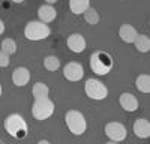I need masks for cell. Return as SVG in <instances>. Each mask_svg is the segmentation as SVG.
<instances>
[{
  "label": "cell",
  "mask_w": 150,
  "mask_h": 144,
  "mask_svg": "<svg viewBox=\"0 0 150 144\" xmlns=\"http://www.w3.org/2000/svg\"><path fill=\"white\" fill-rule=\"evenodd\" d=\"M48 93H50V89L45 83H36L33 89H32V95L35 99H39V98H48Z\"/></svg>",
  "instance_id": "obj_18"
},
{
  "label": "cell",
  "mask_w": 150,
  "mask_h": 144,
  "mask_svg": "<svg viewBox=\"0 0 150 144\" xmlns=\"http://www.w3.org/2000/svg\"><path fill=\"white\" fill-rule=\"evenodd\" d=\"M90 69L95 72L96 75H107L112 69V57L105 53V51H95L90 56Z\"/></svg>",
  "instance_id": "obj_2"
},
{
  "label": "cell",
  "mask_w": 150,
  "mask_h": 144,
  "mask_svg": "<svg viewBox=\"0 0 150 144\" xmlns=\"http://www.w3.org/2000/svg\"><path fill=\"white\" fill-rule=\"evenodd\" d=\"M3 126H5V131L12 138H15V140H23V138L27 137L29 126L26 123V120H24L20 114H17V113L9 114L5 119Z\"/></svg>",
  "instance_id": "obj_1"
},
{
  "label": "cell",
  "mask_w": 150,
  "mask_h": 144,
  "mask_svg": "<svg viewBox=\"0 0 150 144\" xmlns=\"http://www.w3.org/2000/svg\"><path fill=\"white\" fill-rule=\"evenodd\" d=\"M119 102H120V107L128 113H134V111L138 110V99L129 92L122 93L120 98H119Z\"/></svg>",
  "instance_id": "obj_10"
},
{
  "label": "cell",
  "mask_w": 150,
  "mask_h": 144,
  "mask_svg": "<svg viewBox=\"0 0 150 144\" xmlns=\"http://www.w3.org/2000/svg\"><path fill=\"white\" fill-rule=\"evenodd\" d=\"M84 92L86 95L89 96L90 99L93 101H104L107 96H108V89L107 86L99 81V80H95V78H89L84 84Z\"/></svg>",
  "instance_id": "obj_6"
},
{
  "label": "cell",
  "mask_w": 150,
  "mask_h": 144,
  "mask_svg": "<svg viewBox=\"0 0 150 144\" xmlns=\"http://www.w3.org/2000/svg\"><path fill=\"white\" fill-rule=\"evenodd\" d=\"M38 17H39V21L48 24V23H51L56 20L57 17V11L54 9L53 5H42L39 9H38Z\"/></svg>",
  "instance_id": "obj_12"
},
{
  "label": "cell",
  "mask_w": 150,
  "mask_h": 144,
  "mask_svg": "<svg viewBox=\"0 0 150 144\" xmlns=\"http://www.w3.org/2000/svg\"><path fill=\"white\" fill-rule=\"evenodd\" d=\"M44 68L47 71H51V72L57 71L60 68V59L57 56H47L44 59Z\"/></svg>",
  "instance_id": "obj_20"
},
{
  "label": "cell",
  "mask_w": 150,
  "mask_h": 144,
  "mask_svg": "<svg viewBox=\"0 0 150 144\" xmlns=\"http://www.w3.org/2000/svg\"><path fill=\"white\" fill-rule=\"evenodd\" d=\"M11 2H14V3H23L24 0H11Z\"/></svg>",
  "instance_id": "obj_25"
},
{
  "label": "cell",
  "mask_w": 150,
  "mask_h": 144,
  "mask_svg": "<svg viewBox=\"0 0 150 144\" xmlns=\"http://www.w3.org/2000/svg\"><path fill=\"white\" fill-rule=\"evenodd\" d=\"M65 123L74 135H83L87 129V122L84 114L77 110H71L65 114Z\"/></svg>",
  "instance_id": "obj_4"
},
{
  "label": "cell",
  "mask_w": 150,
  "mask_h": 144,
  "mask_svg": "<svg viewBox=\"0 0 150 144\" xmlns=\"http://www.w3.org/2000/svg\"><path fill=\"white\" fill-rule=\"evenodd\" d=\"M54 114V102L48 98L35 99L32 105V116L36 120H47Z\"/></svg>",
  "instance_id": "obj_5"
},
{
  "label": "cell",
  "mask_w": 150,
  "mask_h": 144,
  "mask_svg": "<svg viewBox=\"0 0 150 144\" xmlns=\"http://www.w3.org/2000/svg\"><path fill=\"white\" fill-rule=\"evenodd\" d=\"M51 29L48 27V24L42 23V21H29L24 27V36L29 41H42L47 39Z\"/></svg>",
  "instance_id": "obj_3"
},
{
  "label": "cell",
  "mask_w": 150,
  "mask_h": 144,
  "mask_svg": "<svg viewBox=\"0 0 150 144\" xmlns=\"http://www.w3.org/2000/svg\"><path fill=\"white\" fill-rule=\"evenodd\" d=\"M3 32H5V23L0 20V35H3Z\"/></svg>",
  "instance_id": "obj_23"
},
{
  "label": "cell",
  "mask_w": 150,
  "mask_h": 144,
  "mask_svg": "<svg viewBox=\"0 0 150 144\" xmlns=\"http://www.w3.org/2000/svg\"><path fill=\"white\" fill-rule=\"evenodd\" d=\"M132 44L135 45L137 51H140V53H147L150 50V39L147 35H137Z\"/></svg>",
  "instance_id": "obj_16"
},
{
  "label": "cell",
  "mask_w": 150,
  "mask_h": 144,
  "mask_svg": "<svg viewBox=\"0 0 150 144\" xmlns=\"http://www.w3.org/2000/svg\"><path fill=\"white\" fill-rule=\"evenodd\" d=\"M66 44H68L69 50H71L72 53H77V54H78V53H83V51L86 50V45H87L84 36H83L81 33H72L69 38H68Z\"/></svg>",
  "instance_id": "obj_9"
},
{
  "label": "cell",
  "mask_w": 150,
  "mask_h": 144,
  "mask_svg": "<svg viewBox=\"0 0 150 144\" xmlns=\"http://www.w3.org/2000/svg\"><path fill=\"white\" fill-rule=\"evenodd\" d=\"M9 56L5 53V51H2L0 50V68H6V66H9Z\"/></svg>",
  "instance_id": "obj_22"
},
{
  "label": "cell",
  "mask_w": 150,
  "mask_h": 144,
  "mask_svg": "<svg viewBox=\"0 0 150 144\" xmlns=\"http://www.w3.org/2000/svg\"><path fill=\"white\" fill-rule=\"evenodd\" d=\"M2 92H3V89H2V84H0V96H2Z\"/></svg>",
  "instance_id": "obj_26"
},
{
  "label": "cell",
  "mask_w": 150,
  "mask_h": 144,
  "mask_svg": "<svg viewBox=\"0 0 150 144\" xmlns=\"http://www.w3.org/2000/svg\"><path fill=\"white\" fill-rule=\"evenodd\" d=\"M137 35H138L137 29L134 26H131V24H122L119 29V36L125 44H132Z\"/></svg>",
  "instance_id": "obj_14"
},
{
  "label": "cell",
  "mask_w": 150,
  "mask_h": 144,
  "mask_svg": "<svg viewBox=\"0 0 150 144\" xmlns=\"http://www.w3.org/2000/svg\"><path fill=\"white\" fill-rule=\"evenodd\" d=\"M134 134L141 140L149 138L150 137V123H149V120L137 119L134 122Z\"/></svg>",
  "instance_id": "obj_13"
},
{
  "label": "cell",
  "mask_w": 150,
  "mask_h": 144,
  "mask_svg": "<svg viewBox=\"0 0 150 144\" xmlns=\"http://www.w3.org/2000/svg\"><path fill=\"white\" fill-rule=\"evenodd\" d=\"M45 2H47L48 5H54V3L57 2V0H45Z\"/></svg>",
  "instance_id": "obj_24"
},
{
  "label": "cell",
  "mask_w": 150,
  "mask_h": 144,
  "mask_svg": "<svg viewBox=\"0 0 150 144\" xmlns=\"http://www.w3.org/2000/svg\"><path fill=\"white\" fill-rule=\"evenodd\" d=\"M89 6L90 0H69V9L75 15H81Z\"/></svg>",
  "instance_id": "obj_15"
},
{
  "label": "cell",
  "mask_w": 150,
  "mask_h": 144,
  "mask_svg": "<svg viewBox=\"0 0 150 144\" xmlns=\"http://www.w3.org/2000/svg\"><path fill=\"white\" fill-rule=\"evenodd\" d=\"M83 15H84V20L87 24H90V26H96V24L99 23V14H98V11L92 6H89L84 12H83Z\"/></svg>",
  "instance_id": "obj_19"
},
{
  "label": "cell",
  "mask_w": 150,
  "mask_h": 144,
  "mask_svg": "<svg viewBox=\"0 0 150 144\" xmlns=\"http://www.w3.org/2000/svg\"><path fill=\"white\" fill-rule=\"evenodd\" d=\"M63 77L68 81H72V83L80 81L84 77V68L80 63H77V62H69L63 68Z\"/></svg>",
  "instance_id": "obj_8"
},
{
  "label": "cell",
  "mask_w": 150,
  "mask_h": 144,
  "mask_svg": "<svg viewBox=\"0 0 150 144\" xmlns=\"http://www.w3.org/2000/svg\"><path fill=\"white\" fill-rule=\"evenodd\" d=\"M105 135L111 140V141H123L126 138L128 132L120 122H110L105 125Z\"/></svg>",
  "instance_id": "obj_7"
},
{
  "label": "cell",
  "mask_w": 150,
  "mask_h": 144,
  "mask_svg": "<svg viewBox=\"0 0 150 144\" xmlns=\"http://www.w3.org/2000/svg\"><path fill=\"white\" fill-rule=\"evenodd\" d=\"M135 87L141 93H149L150 92V75H147V74L138 75L135 80Z\"/></svg>",
  "instance_id": "obj_17"
},
{
  "label": "cell",
  "mask_w": 150,
  "mask_h": 144,
  "mask_svg": "<svg viewBox=\"0 0 150 144\" xmlns=\"http://www.w3.org/2000/svg\"><path fill=\"white\" fill-rule=\"evenodd\" d=\"M29 81H30V71L27 68L20 66L12 72V83L17 87H24Z\"/></svg>",
  "instance_id": "obj_11"
},
{
  "label": "cell",
  "mask_w": 150,
  "mask_h": 144,
  "mask_svg": "<svg viewBox=\"0 0 150 144\" xmlns=\"http://www.w3.org/2000/svg\"><path fill=\"white\" fill-rule=\"evenodd\" d=\"M2 51H5L8 56H12L17 53V42L12 38H6L2 41Z\"/></svg>",
  "instance_id": "obj_21"
}]
</instances>
